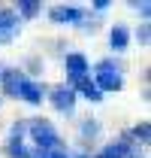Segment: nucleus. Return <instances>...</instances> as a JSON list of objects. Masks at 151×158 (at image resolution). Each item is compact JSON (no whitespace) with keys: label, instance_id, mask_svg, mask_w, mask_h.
Instances as JSON below:
<instances>
[{"label":"nucleus","instance_id":"f257e3e1","mask_svg":"<svg viewBox=\"0 0 151 158\" xmlns=\"http://www.w3.org/2000/svg\"><path fill=\"white\" fill-rule=\"evenodd\" d=\"M57 103H60V106H70V103H73V91H64V88H57Z\"/></svg>","mask_w":151,"mask_h":158}]
</instances>
